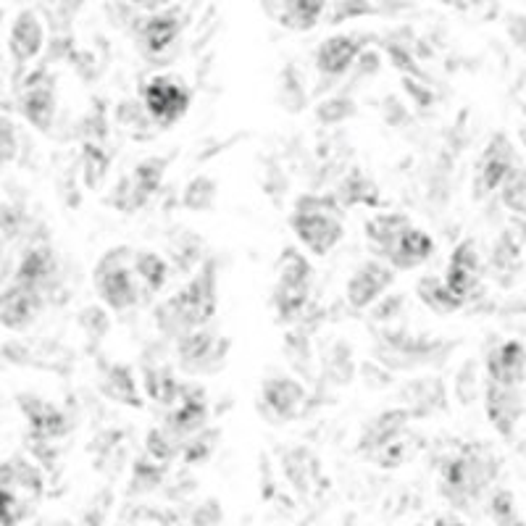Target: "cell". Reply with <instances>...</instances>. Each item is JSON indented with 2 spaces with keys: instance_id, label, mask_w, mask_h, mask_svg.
<instances>
[{
  "instance_id": "obj_21",
  "label": "cell",
  "mask_w": 526,
  "mask_h": 526,
  "mask_svg": "<svg viewBox=\"0 0 526 526\" xmlns=\"http://www.w3.org/2000/svg\"><path fill=\"white\" fill-rule=\"evenodd\" d=\"M487 413H490V421L498 427V432L508 437L513 432V427L519 424L521 416V403L516 390L492 384L490 395H487Z\"/></svg>"
},
{
  "instance_id": "obj_1",
  "label": "cell",
  "mask_w": 526,
  "mask_h": 526,
  "mask_svg": "<svg viewBox=\"0 0 526 526\" xmlns=\"http://www.w3.org/2000/svg\"><path fill=\"white\" fill-rule=\"evenodd\" d=\"M216 313V263L208 261L195 277L156 308V324L169 337L206 327Z\"/></svg>"
},
{
  "instance_id": "obj_25",
  "label": "cell",
  "mask_w": 526,
  "mask_h": 526,
  "mask_svg": "<svg viewBox=\"0 0 526 526\" xmlns=\"http://www.w3.org/2000/svg\"><path fill=\"white\" fill-rule=\"evenodd\" d=\"M282 14H279V24L292 32H306L319 24L321 14L327 3H311V0H295V3H282Z\"/></svg>"
},
{
  "instance_id": "obj_6",
  "label": "cell",
  "mask_w": 526,
  "mask_h": 526,
  "mask_svg": "<svg viewBox=\"0 0 526 526\" xmlns=\"http://www.w3.org/2000/svg\"><path fill=\"white\" fill-rule=\"evenodd\" d=\"M143 108L148 119L156 121L158 127H171V124H177L187 114V108H190V90L177 77L156 74L143 87Z\"/></svg>"
},
{
  "instance_id": "obj_35",
  "label": "cell",
  "mask_w": 526,
  "mask_h": 526,
  "mask_svg": "<svg viewBox=\"0 0 526 526\" xmlns=\"http://www.w3.org/2000/svg\"><path fill=\"white\" fill-rule=\"evenodd\" d=\"M348 114H353V103H345V100H329L327 106L319 108L321 121H340Z\"/></svg>"
},
{
  "instance_id": "obj_15",
  "label": "cell",
  "mask_w": 526,
  "mask_h": 526,
  "mask_svg": "<svg viewBox=\"0 0 526 526\" xmlns=\"http://www.w3.org/2000/svg\"><path fill=\"white\" fill-rule=\"evenodd\" d=\"M487 371H490L492 384L500 387H516L526 377V348L521 342L508 340L500 348H495L487 358Z\"/></svg>"
},
{
  "instance_id": "obj_19",
  "label": "cell",
  "mask_w": 526,
  "mask_h": 526,
  "mask_svg": "<svg viewBox=\"0 0 526 526\" xmlns=\"http://www.w3.org/2000/svg\"><path fill=\"white\" fill-rule=\"evenodd\" d=\"M22 114L27 116L32 127L48 132L50 124H53V114H56V95H53V85L48 79L29 82L22 95Z\"/></svg>"
},
{
  "instance_id": "obj_30",
  "label": "cell",
  "mask_w": 526,
  "mask_h": 526,
  "mask_svg": "<svg viewBox=\"0 0 526 526\" xmlns=\"http://www.w3.org/2000/svg\"><path fill=\"white\" fill-rule=\"evenodd\" d=\"M342 200L345 206H353V203H377V190L371 185L369 179H363L361 174H353L350 179L342 182Z\"/></svg>"
},
{
  "instance_id": "obj_20",
  "label": "cell",
  "mask_w": 526,
  "mask_h": 526,
  "mask_svg": "<svg viewBox=\"0 0 526 526\" xmlns=\"http://www.w3.org/2000/svg\"><path fill=\"white\" fill-rule=\"evenodd\" d=\"M56 274V258L50 253V248L45 245H37V248L27 250L19 263V269L14 274V282L19 285L37 287L40 292H45L50 287V279Z\"/></svg>"
},
{
  "instance_id": "obj_3",
  "label": "cell",
  "mask_w": 526,
  "mask_h": 526,
  "mask_svg": "<svg viewBox=\"0 0 526 526\" xmlns=\"http://www.w3.org/2000/svg\"><path fill=\"white\" fill-rule=\"evenodd\" d=\"M135 253L137 250L121 245V248L108 250L106 256L95 263L93 285L100 300L114 311H127V308L150 298L140 277H137Z\"/></svg>"
},
{
  "instance_id": "obj_31",
  "label": "cell",
  "mask_w": 526,
  "mask_h": 526,
  "mask_svg": "<svg viewBox=\"0 0 526 526\" xmlns=\"http://www.w3.org/2000/svg\"><path fill=\"white\" fill-rule=\"evenodd\" d=\"M164 469L166 466H158V463H153L150 458H143V461L135 466V477H132V487H129V492L156 490L158 484H161V477H164Z\"/></svg>"
},
{
  "instance_id": "obj_29",
  "label": "cell",
  "mask_w": 526,
  "mask_h": 526,
  "mask_svg": "<svg viewBox=\"0 0 526 526\" xmlns=\"http://www.w3.org/2000/svg\"><path fill=\"white\" fill-rule=\"evenodd\" d=\"M500 192H503L505 206L519 211V214L526 211V171L521 169L519 164L508 171V177H505L503 185H500Z\"/></svg>"
},
{
  "instance_id": "obj_11",
  "label": "cell",
  "mask_w": 526,
  "mask_h": 526,
  "mask_svg": "<svg viewBox=\"0 0 526 526\" xmlns=\"http://www.w3.org/2000/svg\"><path fill=\"white\" fill-rule=\"evenodd\" d=\"M395 279V271L387 266V263L379 261H366L363 266H358L353 271V277L348 279V287H345V298L353 308H369L377 298H382L387 287L392 285Z\"/></svg>"
},
{
  "instance_id": "obj_22",
  "label": "cell",
  "mask_w": 526,
  "mask_h": 526,
  "mask_svg": "<svg viewBox=\"0 0 526 526\" xmlns=\"http://www.w3.org/2000/svg\"><path fill=\"white\" fill-rule=\"evenodd\" d=\"M408 227H411V219L406 214H377L366 221L363 232L369 237L371 248L384 258V253L392 248V242L398 240Z\"/></svg>"
},
{
  "instance_id": "obj_28",
  "label": "cell",
  "mask_w": 526,
  "mask_h": 526,
  "mask_svg": "<svg viewBox=\"0 0 526 526\" xmlns=\"http://www.w3.org/2000/svg\"><path fill=\"white\" fill-rule=\"evenodd\" d=\"M103 392H106L108 398H114L116 403H124V406H140L137 382L132 379L127 366H114V371H111L106 382H103Z\"/></svg>"
},
{
  "instance_id": "obj_12",
  "label": "cell",
  "mask_w": 526,
  "mask_h": 526,
  "mask_svg": "<svg viewBox=\"0 0 526 526\" xmlns=\"http://www.w3.org/2000/svg\"><path fill=\"white\" fill-rule=\"evenodd\" d=\"M43 303L45 292L14 282L0 295V324L6 329H27L43 311Z\"/></svg>"
},
{
  "instance_id": "obj_9",
  "label": "cell",
  "mask_w": 526,
  "mask_h": 526,
  "mask_svg": "<svg viewBox=\"0 0 526 526\" xmlns=\"http://www.w3.org/2000/svg\"><path fill=\"white\" fill-rule=\"evenodd\" d=\"M208 406L206 395L198 387H182L177 403L171 406L169 416H166V432L177 442L187 440L192 434H198L200 427L206 424Z\"/></svg>"
},
{
  "instance_id": "obj_32",
  "label": "cell",
  "mask_w": 526,
  "mask_h": 526,
  "mask_svg": "<svg viewBox=\"0 0 526 526\" xmlns=\"http://www.w3.org/2000/svg\"><path fill=\"white\" fill-rule=\"evenodd\" d=\"M216 195V185L208 177H198L187 187L185 192V206L192 211H203V208L211 206V200Z\"/></svg>"
},
{
  "instance_id": "obj_16",
  "label": "cell",
  "mask_w": 526,
  "mask_h": 526,
  "mask_svg": "<svg viewBox=\"0 0 526 526\" xmlns=\"http://www.w3.org/2000/svg\"><path fill=\"white\" fill-rule=\"evenodd\" d=\"M45 45V27L35 11H19V16L11 24V35H8V48L14 53L19 64H27Z\"/></svg>"
},
{
  "instance_id": "obj_7",
  "label": "cell",
  "mask_w": 526,
  "mask_h": 526,
  "mask_svg": "<svg viewBox=\"0 0 526 526\" xmlns=\"http://www.w3.org/2000/svg\"><path fill=\"white\" fill-rule=\"evenodd\" d=\"M513 166H516V153H513L511 140L505 135H495L490 145L484 148L482 158H479L477 177H474V195L484 198V195L500 190L503 179L508 177V171Z\"/></svg>"
},
{
  "instance_id": "obj_23",
  "label": "cell",
  "mask_w": 526,
  "mask_h": 526,
  "mask_svg": "<svg viewBox=\"0 0 526 526\" xmlns=\"http://www.w3.org/2000/svg\"><path fill=\"white\" fill-rule=\"evenodd\" d=\"M22 400L24 416L29 419L32 429H35V437H43V440H53V437H61L66 432V419L53 406L43 403L37 398H19Z\"/></svg>"
},
{
  "instance_id": "obj_4",
  "label": "cell",
  "mask_w": 526,
  "mask_h": 526,
  "mask_svg": "<svg viewBox=\"0 0 526 526\" xmlns=\"http://www.w3.org/2000/svg\"><path fill=\"white\" fill-rule=\"evenodd\" d=\"M43 498V474L24 455L0 463V526H16Z\"/></svg>"
},
{
  "instance_id": "obj_13",
  "label": "cell",
  "mask_w": 526,
  "mask_h": 526,
  "mask_svg": "<svg viewBox=\"0 0 526 526\" xmlns=\"http://www.w3.org/2000/svg\"><path fill=\"white\" fill-rule=\"evenodd\" d=\"M434 256V240L419 227H408L398 240L392 242V248L384 253V261L390 263V269L395 271H411L421 263H427Z\"/></svg>"
},
{
  "instance_id": "obj_36",
  "label": "cell",
  "mask_w": 526,
  "mask_h": 526,
  "mask_svg": "<svg viewBox=\"0 0 526 526\" xmlns=\"http://www.w3.org/2000/svg\"><path fill=\"white\" fill-rule=\"evenodd\" d=\"M427 526H466V524L458 519H450V516H442V519L432 521V524H427Z\"/></svg>"
},
{
  "instance_id": "obj_24",
  "label": "cell",
  "mask_w": 526,
  "mask_h": 526,
  "mask_svg": "<svg viewBox=\"0 0 526 526\" xmlns=\"http://www.w3.org/2000/svg\"><path fill=\"white\" fill-rule=\"evenodd\" d=\"M406 421L408 416L403 411H387L382 413L374 424H371L369 429H366V434H363V442L361 448L366 450H382L387 442H392L395 437H400L403 434V429H406Z\"/></svg>"
},
{
  "instance_id": "obj_5",
  "label": "cell",
  "mask_w": 526,
  "mask_h": 526,
  "mask_svg": "<svg viewBox=\"0 0 526 526\" xmlns=\"http://www.w3.org/2000/svg\"><path fill=\"white\" fill-rule=\"evenodd\" d=\"M311 263L295 248H287L279 258L277 287H274V308L282 319H295L311 295Z\"/></svg>"
},
{
  "instance_id": "obj_2",
  "label": "cell",
  "mask_w": 526,
  "mask_h": 526,
  "mask_svg": "<svg viewBox=\"0 0 526 526\" xmlns=\"http://www.w3.org/2000/svg\"><path fill=\"white\" fill-rule=\"evenodd\" d=\"M290 227L300 245L313 256H327L342 240L340 203L327 195H300L290 214Z\"/></svg>"
},
{
  "instance_id": "obj_34",
  "label": "cell",
  "mask_w": 526,
  "mask_h": 526,
  "mask_svg": "<svg viewBox=\"0 0 526 526\" xmlns=\"http://www.w3.org/2000/svg\"><path fill=\"white\" fill-rule=\"evenodd\" d=\"M16 156V137H14V127L0 121V164H6L11 158Z\"/></svg>"
},
{
  "instance_id": "obj_37",
  "label": "cell",
  "mask_w": 526,
  "mask_h": 526,
  "mask_svg": "<svg viewBox=\"0 0 526 526\" xmlns=\"http://www.w3.org/2000/svg\"><path fill=\"white\" fill-rule=\"evenodd\" d=\"M53 526H69V524H53Z\"/></svg>"
},
{
  "instance_id": "obj_17",
  "label": "cell",
  "mask_w": 526,
  "mask_h": 526,
  "mask_svg": "<svg viewBox=\"0 0 526 526\" xmlns=\"http://www.w3.org/2000/svg\"><path fill=\"white\" fill-rule=\"evenodd\" d=\"M306 390L290 377H271L263 382V403L269 411H274L279 419H292L300 416L306 406Z\"/></svg>"
},
{
  "instance_id": "obj_26",
  "label": "cell",
  "mask_w": 526,
  "mask_h": 526,
  "mask_svg": "<svg viewBox=\"0 0 526 526\" xmlns=\"http://www.w3.org/2000/svg\"><path fill=\"white\" fill-rule=\"evenodd\" d=\"M135 269L150 298H153V295L166 285V279H169V263L158 256V253H153V250H137Z\"/></svg>"
},
{
  "instance_id": "obj_18",
  "label": "cell",
  "mask_w": 526,
  "mask_h": 526,
  "mask_svg": "<svg viewBox=\"0 0 526 526\" xmlns=\"http://www.w3.org/2000/svg\"><path fill=\"white\" fill-rule=\"evenodd\" d=\"M358 53H361V43L356 37L348 35H332L316 48V66L321 74L329 77H340L356 64Z\"/></svg>"
},
{
  "instance_id": "obj_33",
  "label": "cell",
  "mask_w": 526,
  "mask_h": 526,
  "mask_svg": "<svg viewBox=\"0 0 526 526\" xmlns=\"http://www.w3.org/2000/svg\"><path fill=\"white\" fill-rule=\"evenodd\" d=\"M106 169H108V156L103 153V148H98V145H87L85 148V179H87V187H98L100 179L106 177Z\"/></svg>"
},
{
  "instance_id": "obj_14",
  "label": "cell",
  "mask_w": 526,
  "mask_h": 526,
  "mask_svg": "<svg viewBox=\"0 0 526 526\" xmlns=\"http://www.w3.org/2000/svg\"><path fill=\"white\" fill-rule=\"evenodd\" d=\"M179 37V19L174 14H156L148 16L140 29H137V45L143 50V56L156 61L164 53L174 48Z\"/></svg>"
},
{
  "instance_id": "obj_27",
  "label": "cell",
  "mask_w": 526,
  "mask_h": 526,
  "mask_svg": "<svg viewBox=\"0 0 526 526\" xmlns=\"http://www.w3.org/2000/svg\"><path fill=\"white\" fill-rule=\"evenodd\" d=\"M416 292H419V298L437 313H453L463 306V300L455 298L453 292L445 287V282H442V279H437V277L421 279L419 287H416Z\"/></svg>"
},
{
  "instance_id": "obj_10",
  "label": "cell",
  "mask_w": 526,
  "mask_h": 526,
  "mask_svg": "<svg viewBox=\"0 0 526 526\" xmlns=\"http://www.w3.org/2000/svg\"><path fill=\"white\" fill-rule=\"evenodd\" d=\"M479 279H482V258H479L477 245L471 240H463L450 256L448 271H445V287L453 292L455 298H461L466 303L471 292L477 290Z\"/></svg>"
},
{
  "instance_id": "obj_8",
  "label": "cell",
  "mask_w": 526,
  "mask_h": 526,
  "mask_svg": "<svg viewBox=\"0 0 526 526\" xmlns=\"http://www.w3.org/2000/svg\"><path fill=\"white\" fill-rule=\"evenodd\" d=\"M177 353L185 371H214L227 353V342L219 340L211 329L200 327L179 337Z\"/></svg>"
}]
</instances>
